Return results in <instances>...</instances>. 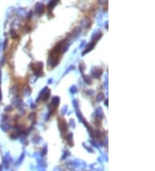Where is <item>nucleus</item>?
Here are the masks:
<instances>
[{"mask_svg":"<svg viewBox=\"0 0 155 171\" xmlns=\"http://www.w3.org/2000/svg\"><path fill=\"white\" fill-rule=\"evenodd\" d=\"M94 166H96V167H93V166H90V167H92V169H95V170H98V171H101V170H103V168L101 166V165H97V164H93Z\"/></svg>","mask_w":155,"mask_h":171,"instance_id":"f257e3e1","label":"nucleus"}]
</instances>
